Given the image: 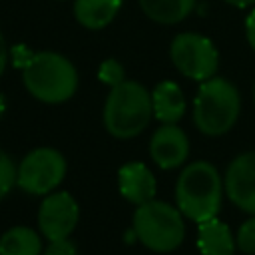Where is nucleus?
Segmentation results:
<instances>
[{"mask_svg":"<svg viewBox=\"0 0 255 255\" xmlns=\"http://www.w3.org/2000/svg\"><path fill=\"white\" fill-rule=\"evenodd\" d=\"M14 62L22 68L26 90L40 102L62 104L70 100L78 88V72L74 64L56 52L32 54L24 46H16Z\"/></svg>","mask_w":255,"mask_h":255,"instance_id":"1","label":"nucleus"},{"mask_svg":"<svg viewBox=\"0 0 255 255\" xmlns=\"http://www.w3.org/2000/svg\"><path fill=\"white\" fill-rule=\"evenodd\" d=\"M223 181L209 161H193L183 167L175 185L177 209L191 221L201 223L217 215Z\"/></svg>","mask_w":255,"mask_h":255,"instance_id":"2","label":"nucleus"},{"mask_svg":"<svg viewBox=\"0 0 255 255\" xmlns=\"http://www.w3.org/2000/svg\"><path fill=\"white\" fill-rule=\"evenodd\" d=\"M153 114L151 94L133 80L114 86L104 104V126L118 139H129L141 133Z\"/></svg>","mask_w":255,"mask_h":255,"instance_id":"3","label":"nucleus"},{"mask_svg":"<svg viewBox=\"0 0 255 255\" xmlns=\"http://www.w3.org/2000/svg\"><path fill=\"white\" fill-rule=\"evenodd\" d=\"M241 112L237 88L225 78H209L201 82L193 102V122L205 135H221L233 128Z\"/></svg>","mask_w":255,"mask_h":255,"instance_id":"4","label":"nucleus"},{"mask_svg":"<svg viewBox=\"0 0 255 255\" xmlns=\"http://www.w3.org/2000/svg\"><path fill=\"white\" fill-rule=\"evenodd\" d=\"M133 233L147 249L155 253L173 251L185 237L183 213L165 201L151 199L137 205L133 213Z\"/></svg>","mask_w":255,"mask_h":255,"instance_id":"5","label":"nucleus"},{"mask_svg":"<svg viewBox=\"0 0 255 255\" xmlns=\"http://www.w3.org/2000/svg\"><path fill=\"white\" fill-rule=\"evenodd\" d=\"M66 175V159L54 147L32 149L16 167V185L32 195L52 193Z\"/></svg>","mask_w":255,"mask_h":255,"instance_id":"6","label":"nucleus"},{"mask_svg":"<svg viewBox=\"0 0 255 255\" xmlns=\"http://www.w3.org/2000/svg\"><path fill=\"white\" fill-rule=\"evenodd\" d=\"M169 56L173 66L187 78L205 82L215 76L217 70V50L211 44V40L193 34V32H183L177 34L171 42Z\"/></svg>","mask_w":255,"mask_h":255,"instance_id":"7","label":"nucleus"},{"mask_svg":"<svg viewBox=\"0 0 255 255\" xmlns=\"http://www.w3.org/2000/svg\"><path fill=\"white\" fill-rule=\"evenodd\" d=\"M80 217L76 199L68 191H54L44 197L38 209V227L48 241L68 239Z\"/></svg>","mask_w":255,"mask_h":255,"instance_id":"8","label":"nucleus"},{"mask_svg":"<svg viewBox=\"0 0 255 255\" xmlns=\"http://www.w3.org/2000/svg\"><path fill=\"white\" fill-rule=\"evenodd\" d=\"M223 189L231 203L255 215V151L241 153L229 163Z\"/></svg>","mask_w":255,"mask_h":255,"instance_id":"9","label":"nucleus"},{"mask_svg":"<svg viewBox=\"0 0 255 255\" xmlns=\"http://www.w3.org/2000/svg\"><path fill=\"white\" fill-rule=\"evenodd\" d=\"M149 155L161 169H175L183 165L189 155L187 135L175 124H163L149 139Z\"/></svg>","mask_w":255,"mask_h":255,"instance_id":"10","label":"nucleus"},{"mask_svg":"<svg viewBox=\"0 0 255 255\" xmlns=\"http://www.w3.org/2000/svg\"><path fill=\"white\" fill-rule=\"evenodd\" d=\"M120 193L133 205H141L153 199L155 195V177L147 169V165L139 161H131L120 167L118 171Z\"/></svg>","mask_w":255,"mask_h":255,"instance_id":"11","label":"nucleus"},{"mask_svg":"<svg viewBox=\"0 0 255 255\" xmlns=\"http://www.w3.org/2000/svg\"><path fill=\"white\" fill-rule=\"evenodd\" d=\"M153 116L161 124H177L185 114V98L175 82H159L151 92Z\"/></svg>","mask_w":255,"mask_h":255,"instance_id":"12","label":"nucleus"},{"mask_svg":"<svg viewBox=\"0 0 255 255\" xmlns=\"http://www.w3.org/2000/svg\"><path fill=\"white\" fill-rule=\"evenodd\" d=\"M197 225V247L201 255H233L237 243L223 221L211 217Z\"/></svg>","mask_w":255,"mask_h":255,"instance_id":"13","label":"nucleus"},{"mask_svg":"<svg viewBox=\"0 0 255 255\" xmlns=\"http://www.w3.org/2000/svg\"><path fill=\"white\" fill-rule=\"evenodd\" d=\"M120 6L122 0H74V16L84 28L100 30L114 20Z\"/></svg>","mask_w":255,"mask_h":255,"instance_id":"14","label":"nucleus"},{"mask_svg":"<svg viewBox=\"0 0 255 255\" xmlns=\"http://www.w3.org/2000/svg\"><path fill=\"white\" fill-rule=\"evenodd\" d=\"M139 6L153 22L177 24L191 14L195 0H139Z\"/></svg>","mask_w":255,"mask_h":255,"instance_id":"15","label":"nucleus"},{"mask_svg":"<svg viewBox=\"0 0 255 255\" xmlns=\"http://www.w3.org/2000/svg\"><path fill=\"white\" fill-rule=\"evenodd\" d=\"M42 241L30 227H12L0 237V255H40Z\"/></svg>","mask_w":255,"mask_h":255,"instance_id":"16","label":"nucleus"},{"mask_svg":"<svg viewBox=\"0 0 255 255\" xmlns=\"http://www.w3.org/2000/svg\"><path fill=\"white\" fill-rule=\"evenodd\" d=\"M14 183H16V165L12 157L0 147V199H4V195L12 189Z\"/></svg>","mask_w":255,"mask_h":255,"instance_id":"17","label":"nucleus"},{"mask_svg":"<svg viewBox=\"0 0 255 255\" xmlns=\"http://www.w3.org/2000/svg\"><path fill=\"white\" fill-rule=\"evenodd\" d=\"M235 243L243 253L255 255V215L241 223L237 237H235Z\"/></svg>","mask_w":255,"mask_h":255,"instance_id":"18","label":"nucleus"},{"mask_svg":"<svg viewBox=\"0 0 255 255\" xmlns=\"http://www.w3.org/2000/svg\"><path fill=\"white\" fill-rule=\"evenodd\" d=\"M98 78L104 82V84H108L110 88H114V86H118V84H122L126 78H124V68H122V64L118 62V60H104L102 64H100V70H98Z\"/></svg>","mask_w":255,"mask_h":255,"instance_id":"19","label":"nucleus"},{"mask_svg":"<svg viewBox=\"0 0 255 255\" xmlns=\"http://www.w3.org/2000/svg\"><path fill=\"white\" fill-rule=\"evenodd\" d=\"M42 255H78V253H76V245L70 239H58V241H50V245L44 249Z\"/></svg>","mask_w":255,"mask_h":255,"instance_id":"20","label":"nucleus"},{"mask_svg":"<svg viewBox=\"0 0 255 255\" xmlns=\"http://www.w3.org/2000/svg\"><path fill=\"white\" fill-rule=\"evenodd\" d=\"M245 30H247V42H249V46L255 50V10H253V12L247 16Z\"/></svg>","mask_w":255,"mask_h":255,"instance_id":"21","label":"nucleus"},{"mask_svg":"<svg viewBox=\"0 0 255 255\" xmlns=\"http://www.w3.org/2000/svg\"><path fill=\"white\" fill-rule=\"evenodd\" d=\"M6 64H8V46H6V40H4V36L0 34V76L4 74V70H6Z\"/></svg>","mask_w":255,"mask_h":255,"instance_id":"22","label":"nucleus"},{"mask_svg":"<svg viewBox=\"0 0 255 255\" xmlns=\"http://www.w3.org/2000/svg\"><path fill=\"white\" fill-rule=\"evenodd\" d=\"M223 2H227L231 6H237V8H247V6L255 4V0H223Z\"/></svg>","mask_w":255,"mask_h":255,"instance_id":"23","label":"nucleus"},{"mask_svg":"<svg viewBox=\"0 0 255 255\" xmlns=\"http://www.w3.org/2000/svg\"><path fill=\"white\" fill-rule=\"evenodd\" d=\"M4 110H6V102H4V98H2V94H0V120H2V116H4Z\"/></svg>","mask_w":255,"mask_h":255,"instance_id":"24","label":"nucleus"},{"mask_svg":"<svg viewBox=\"0 0 255 255\" xmlns=\"http://www.w3.org/2000/svg\"><path fill=\"white\" fill-rule=\"evenodd\" d=\"M253 100H255V86H253Z\"/></svg>","mask_w":255,"mask_h":255,"instance_id":"25","label":"nucleus"}]
</instances>
